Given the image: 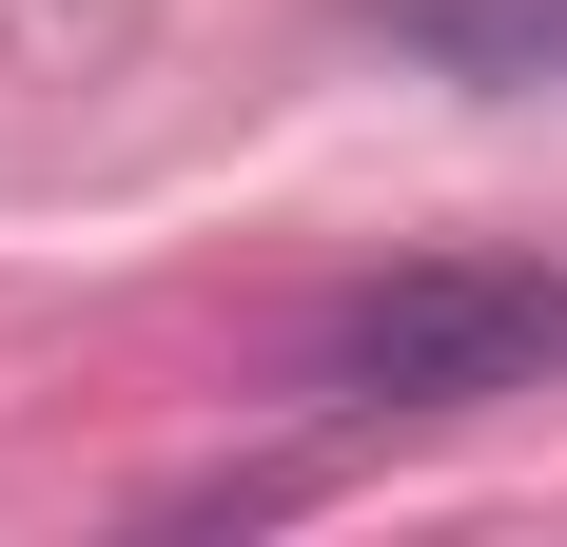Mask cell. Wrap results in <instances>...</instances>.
<instances>
[{
  "label": "cell",
  "mask_w": 567,
  "mask_h": 547,
  "mask_svg": "<svg viewBox=\"0 0 567 547\" xmlns=\"http://www.w3.org/2000/svg\"><path fill=\"white\" fill-rule=\"evenodd\" d=\"M431 59H567V0H411Z\"/></svg>",
  "instance_id": "2"
},
{
  "label": "cell",
  "mask_w": 567,
  "mask_h": 547,
  "mask_svg": "<svg viewBox=\"0 0 567 547\" xmlns=\"http://www.w3.org/2000/svg\"><path fill=\"white\" fill-rule=\"evenodd\" d=\"M313 372L372 391V411H470V391H528V372H567V274L411 255V274H372V293L313 332Z\"/></svg>",
  "instance_id": "1"
}]
</instances>
